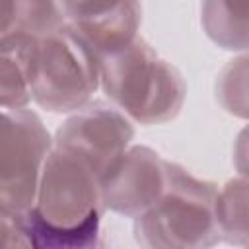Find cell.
<instances>
[{
  "label": "cell",
  "instance_id": "6da1fadb",
  "mask_svg": "<svg viewBox=\"0 0 249 249\" xmlns=\"http://www.w3.org/2000/svg\"><path fill=\"white\" fill-rule=\"evenodd\" d=\"M101 89L130 121L146 126L173 121L187 97L181 72L140 35L101 56Z\"/></svg>",
  "mask_w": 249,
  "mask_h": 249
},
{
  "label": "cell",
  "instance_id": "7a4b0ae2",
  "mask_svg": "<svg viewBox=\"0 0 249 249\" xmlns=\"http://www.w3.org/2000/svg\"><path fill=\"white\" fill-rule=\"evenodd\" d=\"M218 185L167 160L163 195L134 218V239L146 249H202L222 241L216 220Z\"/></svg>",
  "mask_w": 249,
  "mask_h": 249
},
{
  "label": "cell",
  "instance_id": "3957f363",
  "mask_svg": "<svg viewBox=\"0 0 249 249\" xmlns=\"http://www.w3.org/2000/svg\"><path fill=\"white\" fill-rule=\"evenodd\" d=\"M101 88V56L70 25L43 35L35 43L31 95L51 113H74Z\"/></svg>",
  "mask_w": 249,
  "mask_h": 249
},
{
  "label": "cell",
  "instance_id": "277c9868",
  "mask_svg": "<svg viewBox=\"0 0 249 249\" xmlns=\"http://www.w3.org/2000/svg\"><path fill=\"white\" fill-rule=\"evenodd\" d=\"M54 138L37 113L2 109L0 212L21 214L37 200L43 167Z\"/></svg>",
  "mask_w": 249,
  "mask_h": 249
},
{
  "label": "cell",
  "instance_id": "5b68a950",
  "mask_svg": "<svg viewBox=\"0 0 249 249\" xmlns=\"http://www.w3.org/2000/svg\"><path fill=\"white\" fill-rule=\"evenodd\" d=\"M134 138L132 121L113 103L89 101L56 128L54 146L66 148L89 161L103 177L128 150Z\"/></svg>",
  "mask_w": 249,
  "mask_h": 249
},
{
  "label": "cell",
  "instance_id": "8992f818",
  "mask_svg": "<svg viewBox=\"0 0 249 249\" xmlns=\"http://www.w3.org/2000/svg\"><path fill=\"white\" fill-rule=\"evenodd\" d=\"M167 160L148 146L128 150L101 177L107 210L136 218L146 212L165 191Z\"/></svg>",
  "mask_w": 249,
  "mask_h": 249
},
{
  "label": "cell",
  "instance_id": "52a82bcc",
  "mask_svg": "<svg viewBox=\"0 0 249 249\" xmlns=\"http://www.w3.org/2000/svg\"><path fill=\"white\" fill-rule=\"evenodd\" d=\"M68 23L99 56L115 53L138 37L140 0H62Z\"/></svg>",
  "mask_w": 249,
  "mask_h": 249
},
{
  "label": "cell",
  "instance_id": "ba28073f",
  "mask_svg": "<svg viewBox=\"0 0 249 249\" xmlns=\"http://www.w3.org/2000/svg\"><path fill=\"white\" fill-rule=\"evenodd\" d=\"M37 37L8 33L2 35L0 105L2 109H25L31 101L33 54Z\"/></svg>",
  "mask_w": 249,
  "mask_h": 249
},
{
  "label": "cell",
  "instance_id": "9c48e42d",
  "mask_svg": "<svg viewBox=\"0 0 249 249\" xmlns=\"http://www.w3.org/2000/svg\"><path fill=\"white\" fill-rule=\"evenodd\" d=\"M200 23L220 49L249 51V0H202Z\"/></svg>",
  "mask_w": 249,
  "mask_h": 249
},
{
  "label": "cell",
  "instance_id": "30bf717a",
  "mask_svg": "<svg viewBox=\"0 0 249 249\" xmlns=\"http://www.w3.org/2000/svg\"><path fill=\"white\" fill-rule=\"evenodd\" d=\"M68 23L62 0H4L2 35L43 37Z\"/></svg>",
  "mask_w": 249,
  "mask_h": 249
},
{
  "label": "cell",
  "instance_id": "8fae6325",
  "mask_svg": "<svg viewBox=\"0 0 249 249\" xmlns=\"http://www.w3.org/2000/svg\"><path fill=\"white\" fill-rule=\"evenodd\" d=\"M216 220L222 241L249 245V177H233L218 189Z\"/></svg>",
  "mask_w": 249,
  "mask_h": 249
},
{
  "label": "cell",
  "instance_id": "7c38bea8",
  "mask_svg": "<svg viewBox=\"0 0 249 249\" xmlns=\"http://www.w3.org/2000/svg\"><path fill=\"white\" fill-rule=\"evenodd\" d=\"M214 93L226 113L249 121V51H241L222 66Z\"/></svg>",
  "mask_w": 249,
  "mask_h": 249
},
{
  "label": "cell",
  "instance_id": "4fadbf2b",
  "mask_svg": "<svg viewBox=\"0 0 249 249\" xmlns=\"http://www.w3.org/2000/svg\"><path fill=\"white\" fill-rule=\"evenodd\" d=\"M233 165L239 175L249 177V124H245L233 144Z\"/></svg>",
  "mask_w": 249,
  "mask_h": 249
}]
</instances>
